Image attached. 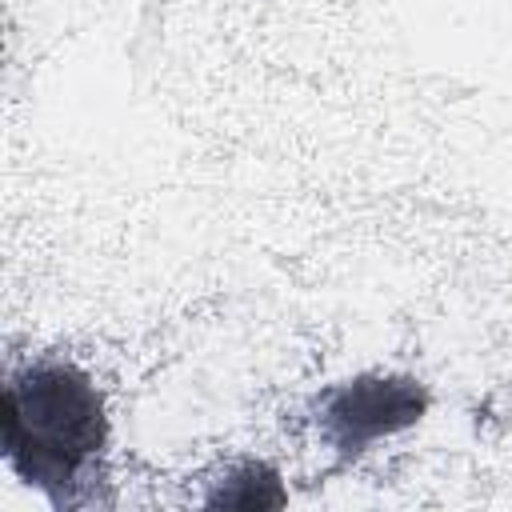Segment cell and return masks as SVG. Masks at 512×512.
<instances>
[{"label":"cell","mask_w":512,"mask_h":512,"mask_svg":"<svg viewBox=\"0 0 512 512\" xmlns=\"http://www.w3.org/2000/svg\"><path fill=\"white\" fill-rule=\"evenodd\" d=\"M208 504H228V508H276L284 504V488L272 468L264 464H244L224 476V484L208 496Z\"/></svg>","instance_id":"obj_3"},{"label":"cell","mask_w":512,"mask_h":512,"mask_svg":"<svg viewBox=\"0 0 512 512\" xmlns=\"http://www.w3.org/2000/svg\"><path fill=\"white\" fill-rule=\"evenodd\" d=\"M104 400L96 384L60 360L16 372L4 388V456L52 500H68L104 452Z\"/></svg>","instance_id":"obj_1"},{"label":"cell","mask_w":512,"mask_h":512,"mask_svg":"<svg viewBox=\"0 0 512 512\" xmlns=\"http://www.w3.org/2000/svg\"><path fill=\"white\" fill-rule=\"evenodd\" d=\"M428 396L404 376H360L332 388L320 404L324 436L340 452H360L380 436H392L420 420Z\"/></svg>","instance_id":"obj_2"}]
</instances>
